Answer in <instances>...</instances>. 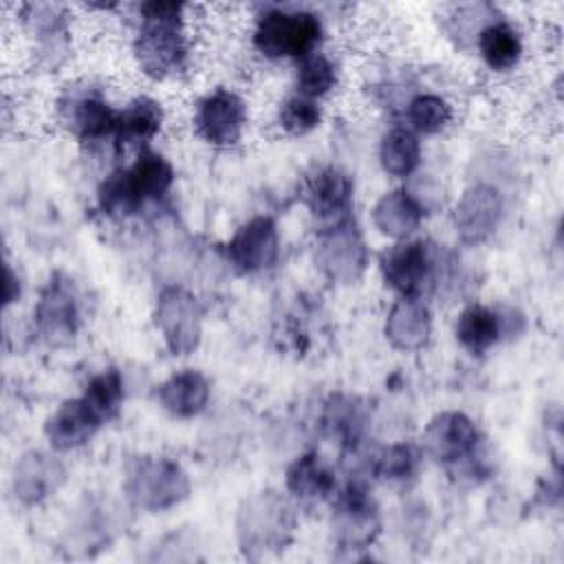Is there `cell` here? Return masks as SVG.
Masks as SVG:
<instances>
[{
  "label": "cell",
  "mask_w": 564,
  "mask_h": 564,
  "mask_svg": "<svg viewBox=\"0 0 564 564\" xmlns=\"http://www.w3.org/2000/svg\"><path fill=\"white\" fill-rule=\"evenodd\" d=\"M185 7L176 2H145L139 7L141 20L132 42L139 68L152 79L176 75L187 59Z\"/></svg>",
  "instance_id": "1"
},
{
  "label": "cell",
  "mask_w": 564,
  "mask_h": 564,
  "mask_svg": "<svg viewBox=\"0 0 564 564\" xmlns=\"http://www.w3.org/2000/svg\"><path fill=\"white\" fill-rule=\"evenodd\" d=\"M295 533V509L275 489L247 496L236 511V538L242 553L262 560L284 551Z\"/></svg>",
  "instance_id": "2"
},
{
  "label": "cell",
  "mask_w": 564,
  "mask_h": 564,
  "mask_svg": "<svg viewBox=\"0 0 564 564\" xmlns=\"http://www.w3.org/2000/svg\"><path fill=\"white\" fill-rule=\"evenodd\" d=\"M322 20L306 9H267L253 26V46L269 59L295 57L317 51L322 40Z\"/></svg>",
  "instance_id": "3"
},
{
  "label": "cell",
  "mask_w": 564,
  "mask_h": 564,
  "mask_svg": "<svg viewBox=\"0 0 564 564\" xmlns=\"http://www.w3.org/2000/svg\"><path fill=\"white\" fill-rule=\"evenodd\" d=\"M189 476L167 456H143L134 460L126 478V494L134 507L145 511H165L189 496Z\"/></svg>",
  "instance_id": "4"
},
{
  "label": "cell",
  "mask_w": 564,
  "mask_h": 564,
  "mask_svg": "<svg viewBox=\"0 0 564 564\" xmlns=\"http://www.w3.org/2000/svg\"><path fill=\"white\" fill-rule=\"evenodd\" d=\"M315 264L322 275L335 284H352L361 278L368 264V249L350 216L319 229Z\"/></svg>",
  "instance_id": "5"
},
{
  "label": "cell",
  "mask_w": 564,
  "mask_h": 564,
  "mask_svg": "<svg viewBox=\"0 0 564 564\" xmlns=\"http://www.w3.org/2000/svg\"><path fill=\"white\" fill-rule=\"evenodd\" d=\"M154 326L172 355H189L203 335V306L183 286H165L154 304Z\"/></svg>",
  "instance_id": "6"
},
{
  "label": "cell",
  "mask_w": 564,
  "mask_h": 564,
  "mask_svg": "<svg viewBox=\"0 0 564 564\" xmlns=\"http://www.w3.org/2000/svg\"><path fill=\"white\" fill-rule=\"evenodd\" d=\"M79 322V302L73 280L64 273H53L35 304V328L40 337L53 348L68 346L77 337Z\"/></svg>",
  "instance_id": "7"
},
{
  "label": "cell",
  "mask_w": 564,
  "mask_h": 564,
  "mask_svg": "<svg viewBox=\"0 0 564 564\" xmlns=\"http://www.w3.org/2000/svg\"><path fill=\"white\" fill-rule=\"evenodd\" d=\"M381 522L377 505L361 482L346 485L333 507V538L344 551H359L370 546L379 535Z\"/></svg>",
  "instance_id": "8"
},
{
  "label": "cell",
  "mask_w": 564,
  "mask_h": 564,
  "mask_svg": "<svg viewBox=\"0 0 564 564\" xmlns=\"http://www.w3.org/2000/svg\"><path fill=\"white\" fill-rule=\"evenodd\" d=\"M247 126V106L242 97L229 88L207 93L194 112L198 137L216 148H229L240 141Z\"/></svg>",
  "instance_id": "9"
},
{
  "label": "cell",
  "mask_w": 564,
  "mask_h": 564,
  "mask_svg": "<svg viewBox=\"0 0 564 564\" xmlns=\"http://www.w3.org/2000/svg\"><path fill=\"white\" fill-rule=\"evenodd\" d=\"M505 212L502 194L489 183H476L463 192L454 209V227L463 242L480 245L500 225Z\"/></svg>",
  "instance_id": "10"
},
{
  "label": "cell",
  "mask_w": 564,
  "mask_h": 564,
  "mask_svg": "<svg viewBox=\"0 0 564 564\" xmlns=\"http://www.w3.org/2000/svg\"><path fill=\"white\" fill-rule=\"evenodd\" d=\"M227 260L240 273H258L269 269L280 253V238L273 218L253 216L242 223L225 247Z\"/></svg>",
  "instance_id": "11"
},
{
  "label": "cell",
  "mask_w": 564,
  "mask_h": 564,
  "mask_svg": "<svg viewBox=\"0 0 564 564\" xmlns=\"http://www.w3.org/2000/svg\"><path fill=\"white\" fill-rule=\"evenodd\" d=\"M59 112L79 141H99L117 132L119 112L95 88H70L59 101Z\"/></svg>",
  "instance_id": "12"
},
{
  "label": "cell",
  "mask_w": 564,
  "mask_h": 564,
  "mask_svg": "<svg viewBox=\"0 0 564 564\" xmlns=\"http://www.w3.org/2000/svg\"><path fill=\"white\" fill-rule=\"evenodd\" d=\"M421 441L423 449L434 460L452 465L467 458L476 449L478 427L467 414L458 410H445L430 419Z\"/></svg>",
  "instance_id": "13"
},
{
  "label": "cell",
  "mask_w": 564,
  "mask_h": 564,
  "mask_svg": "<svg viewBox=\"0 0 564 564\" xmlns=\"http://www.w3.org/2000/svg\"><path fill=\"white\" fill-rule=\"evenodd\" d=\"M66 480L64 463L44 449L24 452L11 474V487L15 498L26 505H40L53 496Z\"/></svg>",
  "instance_id": "14"
},
{
  "label": "cell",
  "mask_w": 564,
  "mask_h": 564,
  "mask_svg": "<svg viewBox=\"0 0 564 564\" xmlns=\"http://www.w3.org/2000/svg\"><path fill=\"white\" fill-rule=\"evenodd\" d=\"M432 267L434 258L423 240H397L379 260L386 284L401 295H416L427 282Z\"/></svg>",
  "instance_id": "15"
},
{
  "label": "cell",
  "mask_w": 564,
  "mask_h": 564,
  "mask_svg": "<svg viewBox=\"0 0 564 564\" xmlns=\"http://www.w3.org/2000/svg\"><path fill=\"white\" fill-rule=\"evenodd\" d=\"M304 203L311 214L322 220V225H330L348 218L352 205V181L339 167H322L317 170L304 187Z\"/></svg>",
  "instance_id": "16"
},
{
  "label": "cell",
  "mask_w": 564,
  "mask_h": 564,
  "mask_svg": "<svg viewBox=\"0 0 564 564\" xmlns=\"http://www.w3.org/2000/svg\"><path fill=\"white\" fill-rule=\"evenodd\" d=\"M383 335L401 352L421 350L432 335V313L416 295H401L388 311Z\"/></svg>",
  "instance_id": "17"
},
{
  "label": "cell",
  "mask_w": 564,
  "mask_h": 564,
  "mask_svg": "<svg viewBox=\"0 0 564 564\" xmlns=\"http://www.w3.org/2000/svg\"><path fill=\"white\" fill-rule=\"evenodd\" d=\"M101 425V419L93 412L84 397H75L57 405V410L46 419L44 434L53 449L70 452L86 445Z\"/></svg>",
  "instance_id": "18"
},
{
  "label": "cell",
  "mask_w": 564,
  "mask_h": 564,
  "mask_svg": "<svg viewBox=\"0 0 564 564\" xmlns=\"http://www.w3.org/2000/svg\"><path fill=\"white\" fill-rule=\"evenodd\" d=\"M212 386L198 370H181L161 381L154 390L156 403L176 419L200 414L209 401Z\"/></svg>",
  "instance_id": "19"
},
{
  "label": "cell",
  "mask_w": 564,
  "mask_h": 564,
  "mask_svg": "<svg viewBox=\"0 0 564 564\" xmlns=\"http://www.w3.org/2000/svg\"><path fill=\"white\" fill-rule=\"evenodd\" d=\"M423 207L408 189H392L386 192L372 207V223L375 227L392 238V240H408L423 220Z\"/></svg>",
  "instance_id": "20"
},
{
  "label": "cell",
  "mask_w": 564,
  "mask_h": 564,
  "mask_svg": "<svg viewBox=\"0 0 564 564\" xmlns=\"http://www.w3.org/2000/svg\"><path fill=\"white\" fill-rule=\"evenodd\" d=\"M286 491L304 502L324 500L335 494V476L319 454L306 452L286 467Z\"/></svg>",
  "instance_id": "21"
},
{
  "label": "cell",
  "mask_w": 564,
  "mask_h": 564,
  "mask_svg": "<svg viewBox=\"0 0 564 564\" xmlns=\"http://www.w3.org/2000/svg\"><path fill=\"white\" fill-rule=\"evenodd\" d=\"M478 53L491 70H511L522 57V37L511 22H489L478 31Z\"/></svg>",
  "instance_id": "22"
},
{
  "label": "cell",
  "mask_w": 564,
  "mask_h": 564,
  "mask_svg": "<svg viewBox=\"0 0 564 564\" xmlns=\"http://www.w3.org/2000/svg\"><path fill=\"white\" fill-rule=\"evenodd\" d=\"M126 174H128V181H130L137 198L141 200V205L145 200L163 198L174 183L172 163L154 150H143L134 159V163L126 170Z\"/></svg>",
  "instance_id": "23"
},
{
  "label": "cell",
  "mask_w": 564,
  "mask_h": 564,
  "mask_svg": "<svg viewBox=\"0 0 564 564\" xmlns=\"http://www.w3.org/2000/svg\"><path fill=\"white\" fill-rule=\"evenodd\" d=\"M502 337L500 317L496 311L482 304H469L456 319V339L474 355L489 350Z\"/></svg>",
  "instance_id": "24"
},
{
  "label": "cell",
  "mask_w": 564,
  "mask_h": 564,
  "mask_svg": "<svg viewBox=\"0 0 564 564\" xmlns=\"http://www.w3.org/2000/svg\"><path fill=\"white\" fill-rule=\"evenodd\" d=\"M379 161L383 172L397 178L410 176L421 163V141L414 130L397 126L381 137Z\"/></svg>",
  "instance_id": "25"
},
{
  "label": "cell",
  "mask_w": 564,
  "mask_h": 564,
  "mask_svg": "<svg viewBox=\"0 0 564 564\" xmlns=\"http://www.w3.org/2000/svg\"><path fill=\"white\" fill-rule=\"evenodd\" d=\"M163 126V108L152 97H137L117 117V137L126 143H148Z\"/></svg>",
  "instance_id": "26"
},
{
  "label": "cell",
  "mask_w": 564,
  "mask_h": 564,
  "mask_svg": "<svg viewBox=\"0 0 564 564\" xmlns=\"http://www.w3.org/2000/svg\"><path fill=\"white\" fill-rule=\"evenodd\" d=\"M84 401L93 408V412L101 419V423L115 419L123 405V377L117 368H104L93 375L84 388Z\"/></svg>",
  "instance_id": "27"
},
{
  "label": "cell",
  "mask_w": 564,
  "mask_h": 564,
  "mask_svg": "<svg viewBox=\"0 0 564 564\" xmlns=\"http://www.w3.org/2000/svg\"><path fill=\"white\" fill-rule=\"evenodd\" d=\"M337 64L322 51H313L297 59V95H304L308 99H319L326 93H330L337 86Z\"/></svg>",
  "instance_id": "28"
},
{
  "label": "cell",
  "mask_w": 564,
  "mask_h": 564,
  "mask_svg": "<svg viewBox=\"0 0 564 564\" xmlns=\"http://www.w3.org/2000/svg\"><path fill=\"white\" fill-rule=\"evenodd\" d=\"M324 427L344 447H355L364 430V412L350 397H333L324 410Z\"/></svg>",
  "instance_id": "29"
},
{
  "label": "cell",
  "mask_w": 564,
  "mask_h": 564,
  "mask_svg": "<svg viewBox=\"0 0 564 564\" xmlns=\"http://www.w3.org/2000/svg\"><path fill=\"white\" fill-rule=\"evenodd\" d=\"M454 117V110L447 99L441 95L423 93L410 99L408 104V121L416 132L423 134H436L441 132Z\"/></svg>",
  "instance_id": "30"
},
{
  "label": "cell",
  "mask_w": 564,
  "mask_h": 564,
  "mask_svg": "<svg viewBox=\"0 0 564 564\" xmlns=\"http://www.w3.org/2000/svg\"><path fill=\"white\" fill-rule=\"evenodd\" d=\"M97 200H99V209L106 216H115V218H123L134 214L141 207V200L137 198L126 170L112 172L97 192Z\"/></svg>",
  "instance_id": "31"
},
{
  "label": "cell",
  "mask_w": 564,
  "mask_h": 564,
  "mask_svg": "<svg viewBox=\"0 0 564 564\" xmlns=\"http://www.w3.org/2000/svg\"><path fill=\"white\" fill-rule=\"evenodd\" d=\"M322 121V108L315 99H308L304 95H293L284 99L278 108V123L286 134L302 137L315 130Z\"/></svg>",
  "instance_id": "32"
},
{
  "label": "cell",
  "mask_w": 564,
  "mask_h": 564,
  "mask_svg": "<svg viewBox=\"0 0 564 564\" xmlns=\"http://www.w3.org/2000/svg\"><path fill=\"white\" fill-rule=\"evenodd\" d=\"M419 454L410 443H392L375 456L372 471L383 480H403L410 478L416 469Z\"/></svg>",
  "instance_id": "33"
},
{
  "label": "cell",
  "mask_w": 564,
  "mask_h": 564,
  "mask_svg": "<svg viewBox=\"0 0 564 564\" xmlns=\"http://www.w3.org/2000/svg\"><path fill=\"white\" fill-rule=\"evenodd\" d=\"M20 278L13 273V269L4 267V306L13 304L20 297Z\"/></svg>",
  "instance_id": "34"
}]
</instances>
